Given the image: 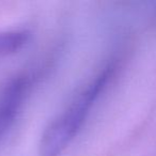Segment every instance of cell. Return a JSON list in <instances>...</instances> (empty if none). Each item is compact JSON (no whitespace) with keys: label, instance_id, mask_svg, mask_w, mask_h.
<instances>
[{"label":"cell","instance_id":"cell-2","mask_svg":"<svg viewBox=\"0 0 156 156\" xmlns=\"http://www.w3.org/2000/svg\"><path fill=\"white\" fill-rule=\"evenodd\" d=\"M27 88V78H16L5 87L0 95V137L5 135L15 120L24 101Z\"/></svg>","mask_w":156,"mask_h":156},{"label":"cell","instance_id":"cell-3","mask_svg":"<svg viewBox=\"0 0 156 156\" xmlns=\"http://www.w3.org/2000/svg\"><path fill=\"white\" fill-rule=\"evenodd\" d=\"M26 31H8L0 32V56L14 54L20 50L28 41Z\"/></svg>","mask_w":156,"mask_h":156},{"label":"cell","instance_id":"cell-1","mask_svg":"<svg viewBox=\"0 0 156 156\" xmlns=\"http://www.w3.org/2000/svg\"><path fill=\"white\" fill-rule=\"evenodd\" d=\"M112 69L101 72L69 107L45 129L40 142L41 156H60L81 129L91 109L111 77Z\"/></svg>","mask_w":156,"mask_h":156}]
</instances>
